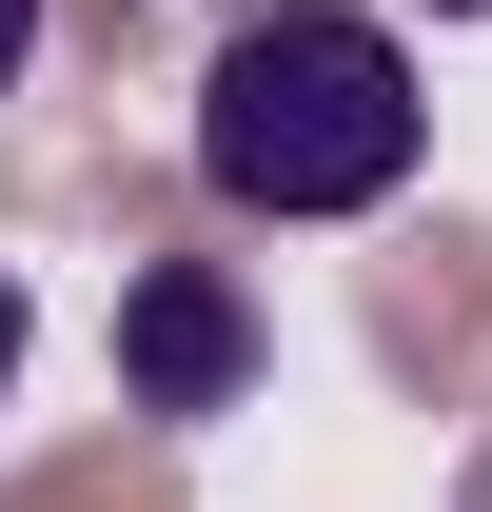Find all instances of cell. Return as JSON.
<instances>
[{
	"label": "cell",
	"instance_id": "1",
	"mask_svg": "<svg viewBox=\"0 0 492 512\" xmlns=\"http://www.w3.org/2000/svg\"><path fill=\"white\" fill-rule=\"evenodd\" d=\"M414 158H433V99L374 0H256L197 60V197L217 217H374V197H414Z\"/></svg>",
	"mask_w": 492,
	"mask_h": 512
},
{
	"label": "cell",
	"instance_id": "2",
	"mask_svg": "<svg viewBox=\"0 0 492 512\" xmlns=\"http://www.w3.org/2000/svg\"><path fill=\"white\" fill-rule=\"evenodd\" d=\"M119 394L138 414H237L256 394V296L217 256H138L119 276Z\"/></svg>",
	"mask_w": 492,
	"mask_h": 512
},
{
	"label": "cell",
	"instance_id": "3",
	"mask_svg": "<svg viewBox=\"0 0 492 512\" xmlns=\"http://www.w3.org/2000/svg\"><path fill=\"white\" fill-rule=\"evenodd\" d=\"M20 355H40V296H20V256H0V394H20Z\"/></svg>",
	"mask_w": 492,
	"mask_h": 512
},
{
	"label": "cell",
	"instance_id": "4",
	"mask_svg": "<svg viewBox=\"0 0 492 512\" xmlns=\"http://www.w3.org/2000/svg\"><path fill=\"white\" fill-rule=\"evenodd\" d=\"M20 60H40V0H0V99H20Z\"/></svg>",
	"mask_w": 492,
	"mask_h": 512
},
{
	"label": "cell",
	"instance_id": "5",
	"mask_svg": "<svg viewBox=\"0 0 492 512\" xmlns=\"http://www.w3.org/2000/svg\"><path fill=\"white\" fill-rule=\"evenodd\" d=\"M433 20H492V0H433Z\"/></svg>",
	"mask_w": 492,
	"mask_h": 512
}]
</instances>
